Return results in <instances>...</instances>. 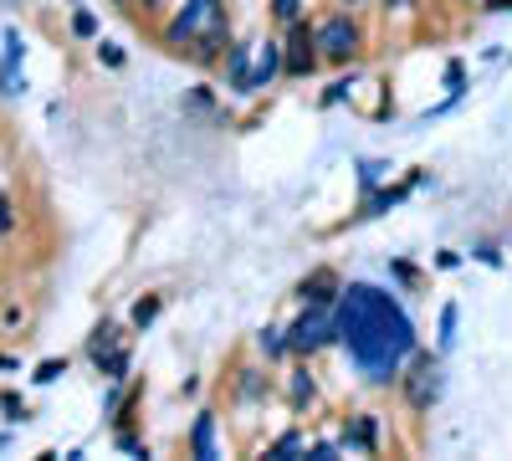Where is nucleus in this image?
<instances>
[{"instance_id": "f257e3e1", "label": "nucleus", "mask_w": 512, "mask_h": 461, "mask_svg": "<svg viewBox=\"0 0 512 461\" xmlns=\"http://www.w3.org/2000/svg\"><path fill=\"white\" fill-rule=\"evenodd\" d=\"M333 328L349 344V354L369 385H390L400 374V364L415 354V323L405 318V308L390 292H379L369 282H349L338 292Z\"/></svg>"}, {"instance_id": "f03ea898", "label": "nucleus", "mask_w": 512, "mask_h": 461, "mask_svg": "<svg viewBox=\"0 0 512 461\" xmlns=\"http://www.w3.org/2000/svg\"><path fill=\"white\" fill-rule=\"evenodd\" d=\"M164 47L169 52H190V62H216L221 47H231V31H226V11L221 0H190V6L175 16V26L164 31Z\"/></svg>"}, {"instance_id": "7ed1b4c3", "label": "nucleus", "mask_w": 512, "mask_h": 461, "mask_svg": "<svg viewBox=\"0 0 512 461\" xmlns=\"http://www.w3.org/2000/svg\"><path fill=\"white\" fill-rule=\"evenodd\" d=\"M328 339H338V328H333V313H328V303H313L303 318H297V323L287 328V349H292V354H318Z\"/></svg>"}, {"instance_id": "20e7f679", "label": "nucleus", "mask_w": 512, "mask_h": 461, "mask_svg": "<svg viewBox=\"0 0 512 461\" xmlns=\"http://www.w3.org/2000/svg\"><path fill=\"white\" fill-rule=\"evenodd\" d=\"M441 395V359L436 354H410V374H405V400L415 410H431V400Z\"/></svg>"}, {"instance_id": "39448f33", "label": "nucleus", "mask_w": 512, "mask_h": 461, "mask_svg": "<svg viewBox=\"0 0 512 461\" xmlns=\"http://www.w3.org/2000/svg\"><path fill=\"white\" fill-rule=\"evenodd\" d=\"M313 41H318V57L349 62V57L359 52V26H354L349 16H333V21H323V26L313 31Z\"/></svg>"}, {"instance_id": "423d86ee", "label": "nucleus", "mask_w": 512, "mask_h": 461, "mask_svg": "<svg viewBox=\"0 0 512 461\" xmlns=\"http://www.w3.org/2000/svg\"><path fill=\"white\" fill-rule=\"evenodd\" d=\"M0 93L6 98H16V93H26V77H21V57H26V47H21V36L16 31H6V41H0Z\"/></svg>"}, {"instance_id": "0eeeda50", "label": "nucleus", "mask_w": 512, "mask_h": 461, "mask_svg": "<svg viewBox=\"0 0 512 461\" xmlns=\"http://www.w3.org/2000/svg\"><path fill=\"white\" fill-rule=\"evenodd\" d=\"M313 47H318L313 31L292 21V41H287V57H282V67H287L292 77H308V72L318 67V52H313Z\"/></svg>"}, {"instance_id": "6e6552de", "label": "nucleus", "mask_w": 512, "mask_h": 461, "mask_svg": "<svg viewBox=\"0 0 512 461\" xmlns=\"http://www.w3.org/2000/svg\"><path fill=\"white\" fill-rule=\"evenodd\" d=\"M277 67H282V47H277V41H262V47H256V72L246 82V93H262L267 82L277 77Z\"/></svg>"}, {"instance_id": "1a4fd4ad", "label": "nucleus", "mask_w": 512, "mask_h": 461, "mask_svg": "<svg viewBox=\"0 0 512 461\" xmlns=\"http://www.w3.org/2000/svg\"><path fill=\"white\" fill-rule=\"evenodd\" d=\"M190 451H195L200 461H210V456H216V415H210V410H200V415H195V431H190Z\"/></svg>"}, {"instance_id": "9d476101", "label": "nucleus", "mask_w": 512, "mask_h": 461, "mask_svg": "<svg viewBox=\"0 0 512 461\" xmlns=\"http://www.w3.org/2000/svg\"><path fill=\"white\" fill-rule=\"evenodd\" d=\"M333 287H338V277H333V272L323 267V272H313V277H308L303 287H297V298H303V303H333V298H338Z\"/></svg>"}, {"instance_id": "9b49d317", "label": "nucleus", "mask_w": 512, "mask_h": 461, "mask_svg": "<svg viewBox=\"0 0 512 461\" xmlns=\"http://www.w3.org/2000/svg\"><path fill=\"white\" fill-rule=\"evenodd\" d=\"M256 344H262V354H267V359H277V354H287V333L267 323L262 333H256Z\"/></svg>"}, {"instance_id": "f8f14e48", "label": "nucleus", "mask_w": 512, "mask_h": 461, "mask_svg": "<svg viewBox=\"0 0 512 461\" xmlns=\"http://www.w3.org/2000/svg\"><path fill=\"white\" fill-rule=\"evenodd\" d=\"M415 185V180H410ZM410 185H400V190H384V195H369V211L364 216H379V211H390V205H400L405 195H410Z\"/></svg>"}, {"instance_id": "ddd939ff", "label": "nucleus", "mask_w": 512, "mask_h": 461, "mask_svg": "<svg viewBox=\"0 0 512 461\" xmlns=\"http://www.w3.org/2000/svg\"><path fill=\"white\" fill-rule=\"evenodd\" d=\"M62 374H67V359H41L31 380H36V385H52V380H62Z\"/></svg>"}, {"instance_id": "4468645a", "label": "nucleus", "mask_w": 512, "mask_h": 461, "mask_svg": "<svg viewBox=\"0 0 512 461\" xmlns=\"http://www.w3.org/2000/svg\"><path fill=\"white\" fill-rule=\"evenodd\" d=\"M349 441H354V446H364V451H374V415H359L354 431H349Z\"/></svg>"}, {"instance_id": "2eb2a0df", "label": "nucleus", "mask_w": 512, "mask_h": 461, "mask_svg": "<svg viewBox=\"0 0 512 461\" xmlns=\"http://www.w3.org/2000/svg\"><path fill=\"white\" fill-rule=\"evenodd\" d=\"M303 400H313V380H308V369H297L292 374V405H303Z\"/></svg>"}, {"instance_id": "dca6fc26", "label": "nucleus", "mask_w": 512, "mask_h": 461, "mask_svg": "<svg viewBox=\"0 0 512 461\" xmlns=\"http://www.w3.org/2000/svg\"><path fill=\"white\" fill-rule=\"evenodd\" d=\"M154 318H159V298H139V303H134V323H139V328H149Z\"/></svg>"}, {"instance_id": "f3484780", "label": "nucleus", "mask_w": 512, "mask_h": 461, "mask_svg": "<svg viewBox=\"0 0 512 461\" xmlns=\"http://www.w3.org/2000/svg\"><path fill=\"white\" fill-rule=\"evenodd\" d=\"M297 451H303V436H282L267 456H277V461H287V456H297Z\"/></svg>"}, {"instance_id": "a211bd4d", "label": "nucleus", "mask_w": 512, "mask_h": 461, "mask_svg": "<svg viewBox=\"0 0 512 461\" xmlns=\"http://www.w3.org/2000/svg\"><path fill=\"white\" fill-rule=\"evenodd\" d=\"M0 410H6V421H26V400H16V395H0Z\"/></svg>"}, {"instance_id": "6ab92c4d", "label": "nucleus", "mask_w": 512, "mask_h": 461, "mask_svg": "<svg viewBox=\"0 0 512 461\" xmlns=\"http://www.w3.org/2000/svg\"><path fill=\"white\" fill-rule=\"evenodd\" d=\"M241 395H246V400L262 395V374H256V369H241Z\"/></svg>"}, {"instance_id": "aec40b11", "label": "nucleus", "mask_w": 512, "mask_h": 461, "mask_svg": "<svg viewBox=\"0 0 512 461\" xmlns=\"http://www.w3.org/2000/svg\"><path fill=\"white\" fill-rule=\"evenodd\" d=\"M72 31H77V36H98V21H93L88 11H77V16H72Z\"/></svg>"}, {"instance_id": "412c9836", "label": "nucleus", "mask_w": 512, "mask_h": 461, "mask_svg": "<svg viewBox=\"0 0 512 461\" xmlns=\"http://www.w3.org/2000/svg\"><path fill=\"white\" fill-rule=\"evenodd\" d=\"M98 62H108V67H123V52L113 47V41H98Z\"/></svg>"}, {"instance_id": "4be33fe9", "label": "nucleus", "mask_w": 512, "mask_h": 461, "mask_svg": "<svg viewBox=\"0 0 512 461\" xmlns=\"http://www.w3.org/2000/svg\"><path fill=\"white\" fill-rule=\"evenodd\" d=\"M461 82H466V67H461V62H451V67H446V88H451V98L461 93Z\"/></svg>"}, {"instance_id": "5701e85b", "label": "nucleus", "mask_w": 512, "mask_h": 461, "mask_svg": "<svg viewBox=\"0 0 512 461\" xmlns=\"http://www.w3.org/2000/svg\"><path fill=\"white\" fill-rule=\"evenodd\" d=\"M297 6H303V0H272L277 21H297Z\"/></svg>"}, {"instance_id": "b1692460", "label": "nucleus", "mask_w": 512, "mask_h": 461, "mask_svg": "<svg viewBox=\"0 0 512 461\" xmlns=\"http://www.w3.org/2000/svg\"><path fill=\"white\" fill-rule=\"evenodd\" d=\"M379 175H384V164H374V159H369V164H364V170H359V180H364V190H374V185H379Z\"/></svg>"}, {"instance_id": "393cba45", "label": "nucleus", "mask_w": 512, "mask_h": 461, "mask_svg": "<svg viewBox=\"0 0 512 461\" xmlns=\"http://www.w3.org/2000/svg\"><path fill=\"white\" fill-rule=\"evenodd\" d=\"M451 339H456V308L441 313V344H451Z\"/></svg>"}, {"instance_id": "a878e982", "label": "nucleus", "mask_w": 512, "mask_h": 461, "mask_svg": "<svg viewBox=\"0 0 512 461\" xmlns=\"http://www.w3.org/2000/svg\"><path fill=\"white\" fill-rule=\"evenodd\" d=\"M11 226H16V211H11V200H6V195H0V236H6Z\"/></svg>"}, {"instance_id": "bb28decb", "label": "nucleus", "mask_w": 512, "mask_h": 461, "mask_svg": "<svg viewBox=\"0 0 512 461\" xmlns=\"http://www.w3.org/2000/svg\"><path fill=\"white\" fill-rule=\"evenodd\" d=\"M308 456H318V461H333V456H338V446H333V441H318Z\"/></svg>"}, {"instance_id": "cd10ccee", "label": "nucleus", "mask_w": 512, "mask_h": 461, "mask_svg": "<svg viewBox=\"0 0 512 461\" xmlns=\"http://www.w3.org/2000/svg\"><path fill=\"white\" fill-rule=\"evenodd\" d=\"M477 262H487V267H497L502 257H497V246H477Z\"/></svg>"}, {"instance_id": "c85d7f7f", "label": "nucleus", "mask_w": 512, "mask_h": 461, "mask_svg": "<svg viewBox=\"0 0 512 461\" xmlns=\"http://www.w3.org/2000/svg\"><path fill=\"white\" fill-rule=\"evenodd\" d=\"M384 6H410V0H384Z\"/></svg>"}, {"instance_id": "c756f323", "label": "nucleus", "mask_w": 512, "mask_h": 461, "mask_svg": "<svg viewBox=\"0 0 512 461\" xmlns=\"http://www.w3.org/2000/svg\"><path fill=\"white\" fill-rule=\"evenodd\" d=\"M349 6H364V0H349Z\"/></svg>"}, {"instance_id": "7c9ffc66", "label": "nucleus", "mask_w": 512, "mask_h": 461, "mask_svg": "<svg viewBox=\"0 0 512 461\" xmlns=\"http://www.w3.org/2000/svg\"><path fill=\"white\" fill-rule=\"evenodd\" d=\"M144 6H159V0H144Z\"/></svg>"}, {"instance_id": "2f4dec72", "label": "nucleus", "mask_w": 512, "mask_h": 461, "mask_svg": "<svg viewBox=\"0 0 512 461\" xmlns=\"http://www.w3.org/2000/svg\"><path fill=\"white\" fill-rule=\"evenodd\" d=\"M118 6H123V0H118Z\"/></svg>"}]
</instances>
